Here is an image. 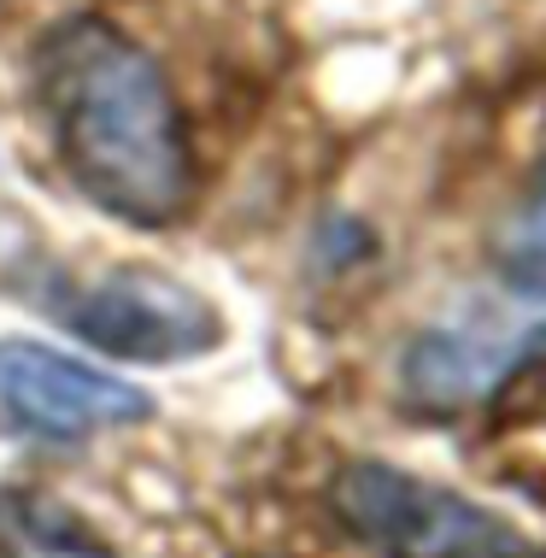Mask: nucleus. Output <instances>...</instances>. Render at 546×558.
<instances>
[{
  "label": "nucleus",
  "mask_w": 546,
  "mask_h": 558,
  "mask_svg": "<svg viewBox=\"0 0 546 558\" xmlns=\"http://www.w3.org/2000/svg\"><path fill=\"white\" fill-rule=\"evenodd\" d=\"M36 95L65 177L100 213L142 230L189 213V118L142 41L95 12L53 24L36 48Z\"/></svg>",
  "instance_id": "obj_1"
},
{
  "label": "nucleus",
  "mask_w": 546,
  "mask_h": 558,
  "mask_svg": "<svg viewBox=\"0 0 546 558\" xmlns=\"http://www.w3.org/2000/svg\"><path fill=\"white\" fill-rule=\"evenodd\" d=\"M336 511L383 558H546V547L506 518L400 464H347L336 482Z\"/></svg>",
  "instance_id": "obj_2"
},
{
  "label": "nucleus",
  "mask_w": 546,
  "mask_h": 558,
  "mask_svg": "<svg viewBox=\"0 0 546 558\" xmlns=\"http://www.w3.org/2000/svg\"><path fill=\"white\" fill-rule=\"evenodd\" d=\"M53 312L77 341H88L106 359H130V365H177V359L218 347L223 336L218 312L201 294L147 265L100 270V277L59 294Z\"/></svg>",
  "instance_id": "obj_3"
},
{
  "label": "nucleus",
  "mask_w": 546,
  "mask_h": 558,
  "mask_svg": "<svg viewBox=\"0 0 546 558\" xmlns=\"http://www.w3.org/2000/svg\"><path fill=\"white\" fill-rule=\"evenodd\" d=\"M154 412V400L124 376H106L88 359H71L41 341H0V429L41 441L130 429Z\"/></svg>",
  "instance_id": "obj_4"
},
{
  "label": "nucleus",
  "mask_w": 546,
  "mask_h": 558,
  "mask_svg": "<svg viewBox=\"0 0 546 558\" xmlns=\"http://www.w3.org/2000/svg\"><path fill=\"white\" fill-rule=\"evenodd\" d=\"M506 371V347L470 329H429L405 359V388L423 405H464Z\"/></svg>",
  "instance_id": "obj_5"
},
{
  "label": "nucleus",
  "mask_w": 546,
  "mask_h": 558,
  "mask_svg": "<svg viewBox=\"0 0 546 558\" xmlns=\"http://www.w3.org/2000/svg\"><path fill=\"white\" fill-rule=\"evenodd\" d=\"M0 558H112L83 530L77 511L41 500V494H7L0 500Z\"/></svg>",
  "instance_id": "obj_6"
},
{
  "label": "nucleus",
  "mask_w": 546,
  "mask_h": 558,
  "mask_svg": "<svg viewBox=\"0 0 546 558\" xmlns=\"http://www.w3.org/2000/svg\"><path fill=\"white\" fill-rule=\"evenodd\" d=\"M494 270L511 294L546 300V171L535 177V189L511 206V218L499 223L494 241Z\"/></svg>",
  "instance_id": "obj_7"
},
{
  "label": "nucleus",
  "mask_w": 546,
  "mask_h": 558,
  "mask_svg": "<svg viewBox=\"0 0 546 558\" xmlns=\"http://www.w3.org/2000/svg\"><path fill=\"white\" fill-rule=\"evenodd\" d=\"M535 359H546V329H541V341H535Z\"/></svg>",
  "instance_id": "obj_8"
}]
</instances>
